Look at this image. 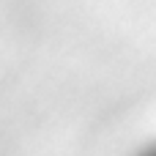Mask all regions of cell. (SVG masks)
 Instances as JSON below:
<instances>
[{
  "label": "cell",
  "instance_id": "1",
  "mask_svg": "<svg viewBox=\"0 0 156 156\" xmlns=\"http://www.w3.org/2000/svg\"><path fill=\"white\" fill-rule=\"evenodd\" d=\"M140 156H156V145H154V148H148L145 154H140Z\"/></svg>",
  "mask_w": 156,
  "mask_h": 156
}]
</instances>
